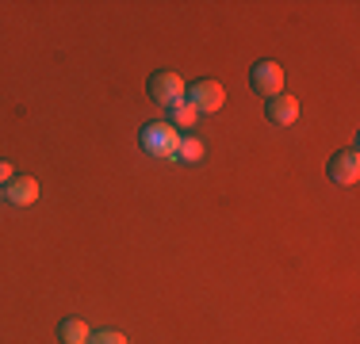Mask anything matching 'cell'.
<instances>
[{
  "label": "cell",
  "mask_w": 360,
  "mask_h": 344,
  "mask_svg": "<svg viewBox=\"0 0 360 344\" xmlns=\"http://www.w3.org/2000/svg\"><path fill=\"white\" fill-rule=\"evenodd\" d=\"M142 153H150V157L158 161H176V145H180V131L169 123H150L142 126Z\"/></svg>",
  "instance_id": "1"
},
{
  "label": "cell",
  "mask_w": 360,
  "mask_h": 344,
  "mask_svg": "<svg viewBox=\"0 0 360 344\" xmlns=\"http://www.w3.org/2000/svg\"><path fill=\"white\" fill-rule=\"evenodd\" d=\"M146 92H150V100L161 103V107H176V103L184 100V81H180L176 73H153L150 84H146Z\"/></svg>",
  "instance_id": "2"
},
{
  "label": "cell",
  "mask_w": 360,
  "mask_h": 344,
  "mask_svg": "<svg viewBox=\"0 0 360 344\" xmlns=\"http://www.w3.org/2000/svg\"><path fill=\"white\" fill-rule=\"evenodd\" d=\"M250 84H253V92H261V96H280L284 92V69H280L276 62H257L250 69Z\"/></svg>",
  "instance_id": "3"
},
{
  "label": "cell",
  "mask_w": 360,
  "mask_h": 344,
  "mask_svg": "<svg viewBox=\"0 0 360 344\" xmlns=\"http://www.w3.org/2000/svg\"><path fill=\"white\" fill-rule=\"evenodd\" d=\"M188 103H192L195 111H219L222 103H226V88H222L219 81H200V84H192L188 88Z\"/></svg>",
  "instance_id": "4"
},
{
  "label": "cell",
  "mask_w": 360,
  "mask_h": 344,
  "mask_svg": "<svg viewBox=\"0 0 360 344\" xmlns=\"http://www.w3.org/2000/svg\"><path fill=\"white\" fill-rule=\"evenodd\" d=\"M330 180L333 184H356V176H360V153L356 150H345V153H333L330 157Z\"/></svg>",
  "instance_id": "5"
},
{
  "label": "cell",
  "mask_w": 360,
  "mask_h": 344,
  "mask_svg": "<svg viewBox=\"0 0 360 344\" xmlns=\"http://www.w3.org/2000/svg\"><path fill=\"white\" fill-rule=\"evenodd\" d=\"M264 119L276 126H291L299 119V100L288 96V92H280V96H272L269 103H264Z\"/></svg>",
  "instance_id": "6"
},
{
  "label": "cell",
  "mask_w": 360,
  "mask_h": 344,
  "mask_svg": "<svg viewBox=\"0 0 360 344\" xmlns=\"http://www.w3.org/2000/svg\"><path fill=\"white\" fill-rule=\"evenodd\" d=\"M4 199L15 203V206H31L39 199V180L35 176H12L4 184Z\"/></svg>",
  "instance_id": "7"
},
{
  "label": "cell",
  "mask_w": 360,
  "mask_h": 344,
  "mask_svg": "<svg viewBox=\"0 0 360 344\" xmlns=\"http://www.w3.org/2000/svg\"><path fill=\"white\" fill-rule=\"evenodd\" d=\"M195 119H200V111H195L188 100H180L176 107H169V126H176V131H192Z\"/></svg>",
  "instance_id": "8"
},
{
  "label": "cell",
  "mask_w": 360,
  "mask_h": 344,
  "mask_svg": "<svg viewBox=\"0 0 360 344\" xmlns=\"http://www.w3.org/2000/svg\"><path fill=\"white\" fill-rule=\"evenodd\" d=\"M58 340H62V344H89V325L77 322V317H70V322L58 325Z\"/></svg>",
  "instance_id": "9"
},
{
  "label": "cell",
  "mask_w": 360,
  "mask_h": 344,
  "mask_svg": "<svg viewBox=\"0 0 360 344\" xmlns=\"http://www.w3.org/2000/svg\"><path fill=\"white\" fill-rule=\"evenodd\" d=\"M200 157H203V142H200V138H180L176 161H200Z\"/></svg>",
  "instance_id": "10"
},
{
  "label": "cell",
  "mask_w": 360,
  "mask_h": 344,
  "mask_svg": "<svg viewBox=\"0 0 360 344\" xmlns=\"http://www.w3.org/2000/svg\"><path fill=\"white\" fill-rule=\"evenodd\" d=\"M89 344H127V337L115 329H100V333H89Z\"/></svg>",
  "instance_id": "11"
},
{
  "label": "cell",
  "mask_w": 360,
  "mask_h": 344,
  "mask_svg": "<svg viewBox=\"0 0 360 344\" xmlns=\"http://www.w3.org/2000/svg\"><path fill=\"white\" fill-rule=\"evenodd\" d=\"M12 180V161H0V184H8Z\"/></svg>",
  "instance_id": "12"
},
{
  "label": "cell",
  "mask_w": 360,
  "mask_h": 344,
  "mask_svg": "<svg viewBox=\"0 0 360 344\" xmlns=\"http://www.w3.org/2000/svg\"><path fill=\"white\" fill-rule=\"evenodd\" d=\"M0 195H4V187H0Z\"/></svg>",
  "instance_id": "13"
}]
</instances>
